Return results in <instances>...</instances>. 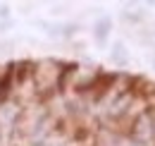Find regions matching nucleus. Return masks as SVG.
Masks as SVG:
<instances>
[{"instance_id": "f257e3e1", "label": "nucleus", "mask_w": 155, "mask_h": 146, "mask_svg": "<svg viewBox=\"0 0 155 146\" xmlns=\"http://www.w3.org/2000/svg\"><path fill=\"white\" fill-rule=\"evenodd\" d=\"M60 72H62V62H58V60H41V62H34L31 84H34V91L38 93L45 103H50V98L58 93Z\"/></svg>"}, {"instance_id": "f03ea898", "label": "nucleus", "mask_w": 155, "mask_h": 146, "mask_svg": "<svg viewBox=\"0 0 155 146\" xmlns=\"http://www.w3.org/2000/svg\"><path fill=\"white\" fill-rule=\"evenodd\" d=\"M110 29H112L110 19H98V22H96V26H93V36H96V41L100 43V46L107 41V34H110Z\"/></svg>"}, {"instance_id": "7ed1b4c3", "label": "nucleus", "mask_w": 155, "mask_h": 146, "mask_svg": "<svg viewBox=\"0 0 155 146\" xmlns=\"http://www.w3.org/2000/svg\"><path fill=\"white\" fill-rule=\"evenodd\" d=\"M112 57H115L117 62H124V60H127V53H124V48H122V46H115V53H112Z\"/></svg>"}]
</instances>
